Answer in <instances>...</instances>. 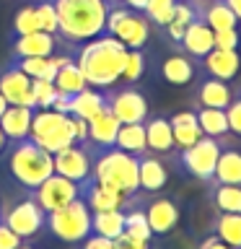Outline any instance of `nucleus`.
I'll list each match as a JSON object with an SVG mask.
<instances>
[{
	"instance_id": "4c0bfd02",
	"label": "nucleus",
	"mask_w": 241,
	"mask_h": 249,
	"mask_svg": "<svg viewBox=\"0 0 241 249\" xmlns=\"http://www.w3.org/2000/svg\"><path fill=\"white\" fill-rule=\"evenodd\" d=\"M34 8L39 16V29L47 31V34H57V13H54V5L50 0H36Z\"/></svg>"
},
{
	"instance_id": "49530a36",
	"label": "nucleus",
	"mask_w": 241,
	"mask_h": 249,
	"mask_svg": "<svg viewBox=\"0 0 241 249\" xmlns=\"http://www.w3.org/2000/svg\"><path fill=\"white\" fill-rule=\"evenodd\" d=\"M225 3L231 5V11L236 13V18H239V23H241V0H225Z\"/></svg>"
},
{
	"instance_id": "aec40b11",
	"label": "nucleus",
	"mask_w": 241,
	"mask_h": 249,
	"mask_svg": "<svg viewBox=\"0 0 241 249\" xmlns=\"http://www.w3.org/2000/svg\"><path fill=\"white\" fill-rule=\"evenodd\" d=\"M197 62H200V68L205 75L221 78V81H231V78H236L239 68H241V54L236 50H218V47H213V50Z\"/></svg>"
},
{
	"instance_id": "f257e3e1",
	"label": "nucleus",
	"mask_w": 241,
	"mask_h": 249,
	"mask_svg": "<svg viewBox=\"0 0 241 249\" xmlns=\"http://www.w3.org/2000/svg\"><path fill=\"white\" fill-rule=\"evenodd\" d=\"M73 54H75V62L81 68L86 83L91 89L106 91V89L120 83L124 57H127V47L120 39L101 34V36H93L88 42L73 47Z\"/></svg>"
},
{
	"instance_id": "39448f33",
	"label": "nucleus",
	"mask_w": 241,
	"mask_h": 249,
	"mask_svg": "<svg viewBox=\"0 0 241 249\" xmlns=\"http://www.w3.org/2000/svg\"><path fill=\"white\" fill-rule=\"evenodd\" d=\"M29 138L36 145H42L47 153H57L62 148L75 143V127L73 117L60 114L54 109H34V120H31V132Z\"/></svg>"
},
{
	"instance_id": "8fccbe9b",
	"label": "nucleus",
	"mask_w": 241,
	"mask_h": 249,
	"mask_svg": "<svg viewBox=\"0 0 241 249\" xmlns=\"http://www.w3.org/2000/svg\"><path fill=\"white\" fill-rule=\"evenodd\" d=\"M16 249H34V247H31V244H29V241H21V244H18V247H16Z\"/></svg>"
},
{
	"instance_id": "4be33fe9",
	"label": "nucleus",
	"mask_w": 241,
	"mask_h": 249,
	"mask_svg": "<svg viewBox=\"0 0 241 249\" xmlns=\"http://www.w3.org/2000/svg\"><path fill=\"white\" fill-rule=\"evenodd\" d=\"M169 182V169L155 153L138 156V184L143 192H161Z\"/></svg>"
},
{
	"instance_id": "6e6552de",
	"label": "nucleus",
	"mask_w": 241,
	"mask_h": 249,
	"mask_svg": "<svg viewBox=\"0 0 241 249\" xmlns=\"http://www.w3.org/2000/svg\"><path fill=\"white\" fill-rule=\"evenodd\" d=\"M0 221H3L13 233H18L23 241L36 239L47 226V213L36 205V200L29 192H23V197L13 202H3L0 208Z\"/></svg>"
},
{
	"instance_id": "393cba45",
	"label": "nucleus",
	"mask_w": 241,
	"mask_h": 249,
	"mask_svg": "<svg viewBox=\"0 0 241 249\" xmlns=\"http://www.w3.org/2000/svg\"><path fill=\"white\" fill-rule=\"evenodd\" d=\"M210 184H241V148H239V143L221 148V156H218Z\"/></svg>"
},
{
	"instance_id": "5701e85b",
	"label": "nucleus",
	"mask_w": 241,
	"mask_h": 249,
	"mask_svg": "<svg viewBox=\"0 0 241 249\" xmlns=\"http://www.w3.org/2000/svg\"><path fill=\"white\" fill-rule=\"evenodd\" d=\"M192 109H194L202 135L221 140V145H236V140L231 138V130H228L225 109H213V107H192Z\"/></svg>"
},
{
	"instance_id": "c03bdc74",
	"label": "nucleus",
	"mask_w": 241,
	"mask_h": 249,
	"mask_svg": "<svg viewBox=\"0 0 241 249\" xmlns=\"http://www.w3.org/2000/svg\"><path fill=\"white\" fill-rule=\"evenodd\" d=\"M197 249H233V247H228L223 239H218L215 233H210V236H205V239L197 244Z\"/></svg>"
},
{
	"instance_id": "9d476101",
	"label": "nucleus",
	"mask_w": 241,
	"mask_h": 249,
	"mask_svg": "<svg viewBox=\"0 0 241 249\" xmlns=\"http://www.w3.org/2000/svg\"><path fill=\"white\" fill-rule=\"evenodd\" d=\"M106 104H109V112L122 124H135L148 120V99L135 83L106 89Z\"/></svg>"
},
{
	"instance_id": "a19ab883",
	"label": "nucleus",
	"mask_w": 241,
	"mask_h": 249,
	"mask_svg": "<svg viewBox=\"0 0 241 249\" xmlns=\"http://www.w3.org/2000/svg\"><path fill=\"white\" fill-rule=\"evenodd\" d=\"M112 249H151V241H138L127 236V233H122V236H117L112 241Z\"/></svg>"
},
{
	"instance_id": "2eb2a0df",
	"label": "nucleus",
	"mask_w": 241,
	"mask_h": 249,
	"mask_svg": "<svg viewBox=\"0 0 241 249\" xmlns=\"http://www.w3.org/2000/svg\"><path fill=\"white\" fill-rule=\"evenodd\" d=\"M62 39L57 34H47V31H34V34H23L13 39V52L11 60L21 57H52L60 50Z\"/></svg>"
},
{
	"instance_id": "473e14b6",
	"label": "nucleus",
	"mask_w": 241,
	"mask_h": 249,
	"mask_svg": "<svg viewBox=\"0 0 241 249\" xmlns=\"http://www.w3.org/2000/svg\"><path fill=\"white\" fill-rule=\"evenodd\" d=\"M213 233L228 247L241 249V213H218L213 221Z\"/></svg>"
},
{
	"instance_id": "603ef678",
	"label": "nucleus",
	"mask_w": 241,
	"mask_h": 249,
	"mask_svg": "<svg viewBox=\"0 0 241 249\" xmlns=\"http://www.w3.org/2000/svg\"><path fill=\"white\" fill-rule=\"evenodd\" d=\"M0 208H3V197H0Z\"/></svg>"
},
{
	"instance_id": "dca6fc26",
	"label": "nucleus",
	"mask_w": 241,
	"mask_h": 249,
	"mask_svg": "<svg viewBox=\"0 0 241 249\" xmlns=\"http://www.w3.org/2000/svg\"><path fill=\"white\" fill-rule=\"evenodd\" d=\"M81 197L86 200V205L91 210H124L132 202V197H124L112 187L96 182L93 177H88L81 184Z\"/></svg>"
},
{
	"instance_id": "412c9836",
	"label": "nucleus",
	"mask_w": 241,
	"mask_h": 249,
	"mask_svg": "<svg viewBox=\"0 0 241 249\" xmlns=\"http://www.w3.org/2000/svg\"><path fill=\"white\" fill-rule=\"evenodd\" d=\"M120 120L104 109L99 117H93L88 122V140H86V148L88 151H104V148H114L117 132H120Z\"/></svg>"
},
{
	"instance_id": "ea45409f",
	"label": "nucleus",
	"mask_w": 241,
	"mask_h": 249,
	"mask_svg": "<svg viewBox=\"0 0 241 249\" xmlns=\"http://www.w3.org/2000/svg\"><path fill=\"white\" fill-rule=\"evenodd\" d=\"M239 44H241V31L239 29L215 31V47L218 50H236L239 52Z\"/></svg>"
},
{
	"instance_id": "20e7f679",
	"label": "nucleus",
	"mask_w": 241,
	"mask_h": 249,
	"mask_svg": "<svg viewBox=\"0 0 241 249\" xmlns=\"http://www.w3.org/2000/svg\"><path fill=\"white\" fill-rule=\"evenodd\" d=\"M93 171L91 177L96 182L112 187L124 197H135L140 192L138 184V156H130L120 148H104V151H91Z\"/></svg>"
},
{
	"instance_id": "4468645a",
	"label": "nucleus",
	"mask_w": 241,
	"mask_h": 249,
	"mask_svg": "<svg viewBox=\"0 0 241 249\" xmlns=\"http://www.w3.org/2000/svg\"><path fill=\"white\" fill-rule=\"evenodd\" d=\"M143 210H145V218H148V226H151L153 236H166L176 229L179 223V205L176 200L171 197H153L143 202Z\"/></svg>"
},
{
	"instance_id": "7ed1b4c3",
	"label": "nucleus",
	"mask_w": 241,
	"mask_h": 249,
	"mask_svg": "<svg viewBox=\"0 0 241 249\" xmlns=\"http://www.w3.org/2000/svg\"><path fill=\"white\" fill-rule=\"evenodd\" d=\"M5 163V171L23 192L34 190L44 182L50 174H54L52 153H47L42 145H36L31 138L23 140H8L5 151L0 153Z\"/></svg>"
},
{
	"instance_id": "864d4df0",
	"label": "nucleus",
	"mask_w": 241,
	"mask_h": 249,
	"mask_svg": "<svg viewBox=\"0 0 241 249\" xmlns=\"http://www.w3.org/2000/svg\"><path fill=\"white\" fill-rule=\"evenodd\" d=\"M236 91H239V93H241V89H236Z\"/></svg>"
},
{
	"instance_id": "6ab92c4d",
	"label": "nucleus",
	"mask_w": 241,
	"mask_h": 249,
	"mask_svg": "<svg viewBox=\"0 0 241 249\" xmlns=\"http://www.w3.org/2000/svg\"><path fill=\"white\" fill-rule=\"evenodd\" d=\"M145 124V143H148V153H155V156H171L176 151V143H174V132H171V124H169V117L163 114H148Z\"/></svg>"
},
{
	"instance_id": "f704fd0d",
	"label": "nucleus",
	"mask_w": 241,
	"mask_h": 249,
	"mask_svg": "<svg viewBox=\"0 0 241 249\" xmlns=\"http://www.w3.org/2000/svg\"><path fill=\"white\" fill-rule=\"evenodd\" d=\"M148 70V57L143 50H127V57H124V68H122V78L124 83H138L140 78L145 75Z\"/></svg>"
},
{
	"instance_id": "de8ad7c7",
	"label": "nucleus",
	"mask_w": 241,
	"mask_h": 249,
	"mask_svg": "<svg viewBox=\"0 0 241 249\" xmlns=\"http://www.w3.org/2000/svg\"><path fill=\"white\" fill-rule=\"evenodd\" d=\"M5 145H8V138H5V132H3V130H0V153H3V151H5Z\"/></svg>"
},
{
	"instance_id": "b1692460",
	"label": "nucleus",
	"mask_w": 241,
	"mask_h": 249,
	"mask_svg": "<svg viewBox=\"0 0 241 249\" xmlns=\"http://www.w3.org/2000/svg\"><path fill=\"white\" fill-rule=\"evenodd\" d=\"M161 78L171 86H187L197 78V60L184 52H174L161 62Z\"/></svg>"
},
{
	"instance_id": "9b49d317",
	"label": "nucleus",
	"mask_w": 241,
	"mask_h": 249,
	"mask_svg": "<svg viewBox=\"0 0 241 249\" xmlns=\"http://www.w3.org/2000/svg\"><path fill=\"white\" fill-rule=\"evenodd\" d=\"M29 195L36 200V205L44 210V213H52L68 202H73L75 197H81V184L70 182V179L60 177V174H50L39 187L29 190Z\"/></svg>"
},
{
	"instance_id": "2f4dec72",
	"label": "nucleus",
	"mask_w": 241,
	"mask_h": 249,
	"mask_svg": "<svg viewBox=\"0 0 241 249\" xmlns=\"http://www.w3.org/2000/svg\"><path fill=\"white\" fill-rule=\"evenodd\" d=\"M218 213H241V184H207Z\"/></svg>"
},
{
	"instance_id": "79ce46f5",
	"label": "nucleus",
	"mask_w": 241,
	"mask_h": 249,
	"mask_svg": "<svg viewBox=\"0 0 241 249\" xmlns=\"http://www.w3.org/2000/svg\"><path fill=\"white\" fill-rule=\"evenodd\" d=\"M21 241H23V239L18 236V233H13L3 221H0V249H16Z\"/></svg>"
},
{
	"instance_id": "58836bf2",
	"label": "nucleus",
	"mask_w": 241,
	"mask_h": 249,
	"mask_svg": "<svg viewBox=\"0 0 241 249\" xmlns=\"http://www.w3.org/2000/svg\"><path fill=\"white\" fill-rule=\"evenodd\" d=\"M225 120H228V130L233 138H241V93L236 91L231 104L225 107Z\"/></svg>"
},
{
	"instance_id": "a878e982",
	"label": "nucleus",
	"mask_w": 241,
	"mask_h": 249,
	"mask_svg": "<svg viewBox=\"0 0 241 249\" xmlns=\"http://www.w3.org/2000/svg\"><path fill=\"white\" fill-rule=\"evenodd\" d=\"M104 109H109L104 89H91V86H86L81 93L70 96V114L83 117V120H88V122L93 117H99Z\"/></svg>"
},
{
	"instance_id": "ddd939ff",
	"label": "nucleus",
	"mask_w": 241,
	"mask_h": 249,
	"mask_svg": "<svg viewBox=\"0 0 241 249\" xmlns=\"http://www.w3.org/2000/svg\"><path fill=\"white\" fill-rule=\"evenodd\" d=\"M31 83H34V78H29L18 65H13V62H8L5 68H0V93L5 96L8 104L34 109V91H31Z\"/></svg>"
},
{
	"instance_id": "7c9ffc66",
	"label": "nucleus",
	"mask_w": 241,
	"mask_h": 249,
	"mask_svg": "<svg viewBox=\"0 0 241 249\" xmlns=\"http://www.w3.org/2000/svg\"><path fill=\"white\" fill-rule=\"evenodd\" d=\"M114 148L130 153V156H143L148 153V143H145V124L135 122V124H120V132H117Z\"/></svg>"
},
{
	"instance_id": "37998d69",
	"label": "nucleus",
	"mask_w": 241,
	"mask_h": 249,
	"mask_svg": "<svg viewBox=\"0 0 241 249\" xmlns=\"http://www.w3.org/2000/svg\"><path fill=\"white\" fill-rule=\"evenodd\" d=\"M81 249H112V239H104L99 233H88L81 241Z\"/></svg>"
},
{
	"instance_id": "cd10ccee",
	"label": "nucleus",
	"mask_w": 241,
	"mask_h": 249,
	"mask_svg": "<svg viewBox=\"0 0 241 249\" xmlns=\"http://www.w3.org/2000/svg\"><path fill=\"white\" fill-rule=\"evenodd\" d=\"M169 124H171V132H174L176 148H187V145L197 143L202 138V130L197 124V117H194V109H184V112L171 114Z\"/></svg>"
},
{
	"instance_id": "e433bc0d",
	"label": "nucleus",
	"mask_w": 241,
	"mask_h": 249,
	"mask_svg": "<svg viewBox=\"0 0 241 249\" xmlns=\"http://www.w3.org/2000/svg\"><path fill=\"white\" fill-rule=\"evenodd\" d=\"M31 91H34V109H52L54 99H57V89H54V83L42 81V78H34Z\"/></svg>"
},
{
	"instance_id": "f03ea898",
	"label": "nucleus",
	"mask_w": 241,
	"mask_h": 249,
	"mask_svg": "<svg viewBox=\"0 0 241 249\" xmlns=\"http://www.w3.org/2000/svg\"><path fill=\"white\" fill-rule=\"evenodd\" d=\"M50 3L57 13V36L70 50L104 34L109 11L104 0H50Z\"/></svg>"
},
{
	"instance_id": "1a4fd4ad",
	"label": "nucleus",
	"mask_w": 241,
	"mask_h": 249,
	"mask_svg": "<svg viewBox=\"0 0 241 249\" xmlns=\"http://www.w3.org/2000/svg\"><path fill=\"white\" fill-rule=\"evenodd\" d=\"M221 148H223L221 140L202 135L197 143H192L187 148H176L171 156H174V161L179 163V169H182L184 174H189L194 179H200V182L210 184L215 163H218V156H221Z\"/></svg>"
},
{
	"instance_id": "72a5a7b5",
	"label": "nucleus",
	"mask_w": 241,
	"mask_h": 249,
	"mask_svg": "<svg viewBox=\"0 0 241 249\" xmlns=\"http://www.w3.org/2000/svg\"><path fill=\"white\" fill-rule=\"evenodd\" d=\"M174 5H176V0H148V5H145V18L151 21V26H169L171 18H174Z\"/></svg>"
},
{
	"instance_id": "f8f14e48",
	"label": "nucleus",
	"mask_w": 241,
	"mask_h": 249,
	"mask_svg": "<svg viewBox=\"0 0 241 249\" xmlns=\"http://www.w3.org/2000/svg\"><path fill=\"white\" fill-rule=\"evenodd\" d=\"M52 161H54V174L65 177L75 184H83L93 171V156L86 148V143H73L62 148L52 156Z\"/></svg>"
},
{
	"instance_id": "5fc2aeb1",
	"label": "nucleus",
	"mask_w": 241,
	"mask_h": 249,
	"mask_svg": "<svg viewBox=\"0 0 241 249\" xmlns=\"http://www.w3.org/2000/svg\"><path fill=\"white\" fill-rule=\"evenodd\" d=\"M176 3H182V0H176Z\"/></svg>"
},
{
	"instance_id": "bb28decb",
	"label": "nucleus",
	"mask_w": 241,
	"mask_h": 249,
	"mask_svg": "<svg viewBox=\"0 0 241 249\" xmlns=\"http://www.w3.org/2000/svg\"><path fill=\"white\" fill-rule=\"evenodd\" d=\"M31 120H34V109L8 104V109L0 117V130L5 132L8 140H23L31 132Z\"/></svg>"
},
{
	"instance_id": "a18cd8bd",
	"label": "nucleus",
	"mask_w": 241,
	"mask_h": 249,
	"mask_svg": "<svg viewBox=\"0 0 241 249\" xmlns=\"http://www.w3.org/2000/svg\"><path fill=\"white\" fill-rule=\"evenodd\" d=\"M122 5H127V8H132V11H140V13H143L145 5H148V0H122Z\"/></svg>"
},
{
	"instance_id": "09e8293b",
	"label": "nucleus",
	"mask_w": 241,
	"mask_h": 249,
	"mask_svg": "<svg viewBox=\"0 0 241 249\" xmlns=\"http://www.w3.org/2000/svg\"><path fill=\"white\" fill-rule=\"evenodd\" d=\"M5 109H8V101H5V96H3V93H0V117H3V112H5Z\"/></svg>"
},
{
	"instance_id": "c9c22d12",
	"label": "nucleus",
	"mask_w": 241,
	"mask_h": 249,
	"mask_svg": "<svg viewBox=\"0 0 241 249\" xmlns=\"http://www.w3.org/2000/svg\"><path fill=\"white\" fill-rule=\"evenodd\" d=\"M34 31H42V29H39V16H36L34 3H29V5H23L21 11L16 13L11 34L16 39V36H23V34H34Z\"/></svg>"
},
{
	"instance_id": "f3484780",
	"label": "nucleus",
	"mask_w": 241,
	"mask_h": 249,
	"mask_svg": "<svg viewBox=\"0 0 241 249\" xmlns=\"http://www.w3.org/2000/svg\"><path fill=\"white\" fill-rule=\"evenodd\" d=\"M233 91L228 81H221V78H213V75H200L197 81V89H194V96H192V107H213V109H225L233 99Z\"/></svg>"
},
{
	"instance_id": "a211bd4d",
	"label": "nucleus",
	"mask_w": 241,
	"mask_h": 249,
	"mask_svg": "<svg viewBox=\"0 0 241 249\" xmlns=\"http://www.w3.org/2000/svg\"><path fill=\"white\" fill-rule=\"evenodd\" d=\"M213 47H215V31L202 18H197L184 29V36H182V42H179V52L189 54L192 60H202Z\"/></svg>"
},
{
	"instance_id": "0eeeda50",
	"label": "nucleus",
	"mask_w": 241,
	"mask_h": 249,
	"mask_svg": "<svg viewBox=\"0 0 241 249\" xmlns=\"http://www.w3.org/2000/svg\"><path fill=\"white\" fill-rule=\"evenodd\" d=\"M104 34L120 39L127 50H145L148 39H151V21L145 18V13L132 11L122 3L109 5Z\"/></svg>"
},
{
	"instance_id": "c756f323",
	"label": "nucleus",
	"mask_w": 241,
	"mask_h": 249,
	"mask_svg": "<svg viewBox=\"0 0 241 249\" xmlns=\"http://www.w3.org/2000/svg\"><path fill=\"white\" fill-rule=\"evenodd\" d=\"M54 89H57L60 93H68V96H75V93H81L86 86V78L81 73V68H78V62H75V54H70V57L60 65L57 70V75H54Z\"/></svg>"
},
{
	"instance_id": "3c124183",
	"label": "nucleus",
	"mask_w": 241,
	"mask_h": 249,
	"mask_svg": "<svg viewBox=\"0 0 241 249\" xmlns=\"http://www.w3.org/2000/svg\"><path fill=\"white\" fill-rule=\"evenodd\" d=\"M104 3H106V5H120L122 0H104Z\"/></svg>"
},
{
	"instance_id": "423d86ee",
	"label": "nucleus",
	"mask_w": 241,
	"mask_h": 249,
	"mask_svg": "<svg viewBox=\"0 0 241 249\" xmlns=\"http://www.w3.org/2000/svg\"><path fill=\"white\" fill-rule=\"evenodd\" d=\"M47 231L54 239L65 241V244H81L91 233V208L86 205L83 197H75L73 202L62 205L52 213H47Z\"/></svg>"
},
{
	"instance_id": "c85d7f7f",
	"label": "nucleus",
	"mask_w": 241,
	"mask_h": 249,
	"mask_svg": "<svg viewBox=\"0 0 241 249\" xmlns=\"http://www.w3.org/2000/svg\"><path fill=\"white\" fill-rule=\"evenodd\" d=\"M91 233L117 239L124 233V210H91Z\"/></svg>"
}]
</instances>
